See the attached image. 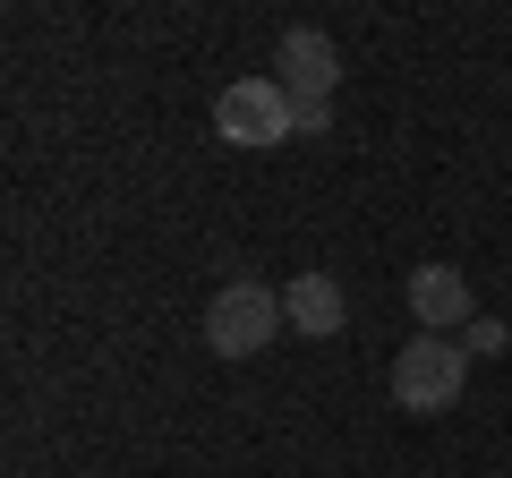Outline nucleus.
<instances>
[{"label": "nucleus", "mask_w": 512, "mask_h": 478, "mask_svg": "<svg viewBox=\"0 0 512 478\" xmlns=\"http://www.w3.org/2000/svg\"><path fill=\"white\" fill-rule=\"evenodd\" d=\"M461 385H470V350L461 342H402L393 350V410H419V419H436V410L461 402Z\"/></svg>", "instance_id": "1"}, {"label": "nucleus", "mask_w": 512, "mask_h": 478, "mask_svg": "<svg viewBox=\"0 0 512 478\" xmlns=\"http://www.w3.org/2000/svg\"><path fill=\"white\" fill-rule=\"evenodd\" d=\"M282 325H291L282 316V291H265V282H222L214 308H205V350L214 359H256Z\"/></svg>", "instance_id": "2"}, {"label": "nucleus", "mask_w": 512, "mask_h": 478, "mask_svg": "<svg viewBox=\"0 0 512 478\" xmlns=\"http://www.w3.org/2000/svg\"><path fill=\"white\" fill-rule=\"evenodd\" d=\"M214 137L222 146H291V94H282V77H231L214 94Z\"/></svg>", "instance_id": "3"}, {"label": "nucleus", "mask_w": 512, "mask_h": 478, "mask_svg": "<svg viewBox=\"0 0 512 478\" xmlns=\"http://www.w3.org/2000/svg\"><path fill=\"white\" fill-rule=\"evenodd\" d=\"M274 77L291 103H333V86H342V52H333V35H316V26H291V35L274 43Z\"/></svg>", "instance_id": "4"}, {"label": "nucleus", "mask_w": 512, "mask_h": 478, "mask_svg": "<svg viewBox=\"0 0 512 478\" xmlns=\"http://www.w3.org/2000/svg\"><path fill=\"white\" fill-rule=\"evenodd\" d=\"M410 316H419L427 333H470L478 325V308H470V274H453V265H419L410 274Z\"/></svg>", "instance_id": "5"}, {"label": "nucleus", "mask_w": 512, "mask_h": 478, "mask_svg": "<svg viewBox=\"0 0 512 478\" xmlns=\"http://www.w3.org/2000/svg\"><path fill=\"white\" fill-rule=\"evenodd\" d=\"M282 316H291V333H308V342H333V333L350 325V299L333 274H291L282 282Z\"/></svg>", "instance_id": "6"}, {"label": "nucleus", "mask_w": 512, "mask_h": 478, "mask_svg": "<svg viewBox=\"0 0 512 478\" xmlns=\"http://www.w3.org/2000/svg\"><path fill=\"white\" fill-rule=\"evenodd\" d=\"M461 350H470V359H504V350H512V333H504V316H478V325L461 333Z\"/></svg>", "instance_id": "7"}, {"label": "nucleus", "mask_w": 512, "mask_h": 478, "mask_svg": "<svg viewBox=\"0 0 512 478\" xmlns=\"http://www.w3.org/2000/svg\"><path fill=\"white\" fill-rule=\"evenodd\" d=\"M291 137H333V103H291Z\"/></svg>", "instance_id": "8"}]
</instances>
